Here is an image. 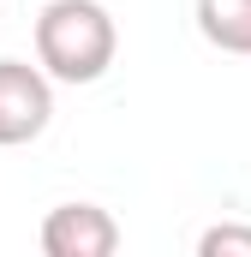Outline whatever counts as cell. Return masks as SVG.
Returning a JSON list of instances; mask_svg holds the SVG:
<instances>
[{"label": "cell", "instance_id": "obj_1", "mask_svg": "<svg viewBox=\"0 0 251 257\" xmlns=\"http://www.w3.org/2000/svg\"><path fill=\"white\" fill-rule=\"evenodd\" d=\"M114 54L120 30L102 0H48L36 12V60L54 84H96Z\"/></svg>", "mask_w": 251, "mask_h": 257}, {"label": "cell", "instance_id": "obj_2", "mask_svg": "<svg viewBox=\"0 0 251 257\" xmlns=\"http://www.w3.org/2000/svg\"><path fill=\"white\" fill-rule=\"evenodd\" d=\"M54 120V78L30 60H0V150L42 138Z\"/></svg>", "mask_w": 251, "mask_h": 257}, {"label": "cell", "instance_id": "obj_3", "mask_svg": "<svg viewBox=\"0 0 251 257\" xmlns=\"http://www.w3.org/2000/svg\"><path fill=\"white\" fill-rule=\"evenodd\" d=\"M42 251L48 257H114L120 221L102 203H60L42 215Z\"/></svg>", "mask_w": 251, "mask_h": 257}, {"label": "cell", "instance_id": "obj_4", "mask_svg": "<svg viewBox=\"0 0 251 257\" xmlns=\"http://www.w3.org/2000/svg\"><path fill=\"white\" fill-rule=\"evenodd\" d=\"M197 30L221 54H251V0H197Z\"/></svg>", "mask_w": 251, "mask_h": 257}, {"label": "cell", "instance_id": "obj_5", "mask_svg": "<svg viewBox=\"0 0 251 257\" xmlns=\"http://www.w3.org/2000/svg\"><path fill=\"white\" fill-rule=\"evenodd\" d=\"M197 251H203V257H251V227L221 221V227H209V233L197 239Z\"/></svg>", "mask_w": 251, "mask_h": 257}]
</instances>
